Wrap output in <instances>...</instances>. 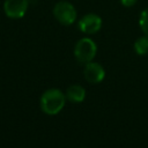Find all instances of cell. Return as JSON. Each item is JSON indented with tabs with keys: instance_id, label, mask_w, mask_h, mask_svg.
<instances>
[{
	"instance_id": "1",
	"label": "cell",
	"mask_w": 148,
	"mask_h": 148,
	"mask_svg": "<svg viewBox=\"0 0 148 148\" xmlns=\"http://www.w3.org/2000/svg\"><path fill=\"white\" fill-rule=\"evenodd\" d=\"M66 96L59 89H49L40 97V108L46 114L59 113L65 105Z\"/></svg>"
},
{
	"instance_id": "2",
	"label": "cell",
	"mask_w": 148,
	"mask_h": 148,
	"mask_svg": "<svg viewBox=\"0 0 148 148\" xmlns=\"http://www.w3.org/2000/svg\"><path fill=\"white\" fill-rule=\"evenodd\" d=\"M97 52V46L95 42L90 38H81L74 47V56L77 61L82 64L90 62Z\"/></svg>"
},
{
	"instance_id": "3",
	"label": "cell",
	"mask_w": 148,
	"mask_h": 148,
	"mask_svg": "<svg viewBox=\"0 0 148 148\" xmlns=\"http://www.w3.org/2000/svg\"><path fill=\"white\" fill-rule=\"evenodd\" d=\"M53 15L64 25H71L76 21L77 13L75 7L68 1H59L53 7Z\"/></svg>"
},
{
	"instance_id": "4",
	"label": "cell",
	"mask_w": 148,
	"mask_h": 148,
	"mask_svg": "<svg viewBox=\"0 0 148 148\" xmlns=\"http://www.w3.org/2000/svg\"><path fill=\"white\" fill-rule=\"evenodd\" d=\"M29 0H5L3 10L10 18H21L27 13Z\"/></svg>"
},
{
	"instance_id": "5",
	"label": "cell",
	"mask_w": 148,
	"mask_h": 148,
	"mask_svg": "<svg viewBox=\"0 0 148 148\" xmlns=\"http://www.w3.org/2000/svg\"><path fill=\"white\" fill-rule=\"evenodd\" d=\"M102 27V18L96 14H86L79 21V29L87 35L96 34Z\"/></svg>"
},
{
	"instance_id": "6",
	"label": "cell",
	"mask_w": 148,
	"mask_h": 148,
	"mask_svg": "<svg viewBox=\"0 0 148 148\" xmlns=\"http://www.w3.org/2000/svg\"><path fill=\"white\" fill-rule=\"evenodd\" d=\"M83 75L89 83H99L105 76V71L102 65L90 61L86 64L83 69Z\"/></svg>"
},
{
	"instance_id": "7",
	"label": "cell",
	"mask_w": 148,
	"mask_h": 148,
	"mask_svg": "<svg viewBox=\"0 0 148 148\" xmlns=\"http://www.w3.org/2000/svg\"><path fill=\"white\" fill-rule=\"evenodd\" d=\"M86 97V90L79 84L71 86L66 91V98L72 103H81Z\"/></svg>"
},
{
	"instance_id": "8",
	"label": "cell",
	"mask_w": 148,
	"mask_h": 148,
	"mask_svg": "<svg viewBox=\"0 0 148 148\" xmlns=\"http://www.w3.org/2000/svg\"><path fill=\"white\" fill-rule=\"evenodd\" d=\"M134 49H135V52L140 56L147 54L148 53V36L145 35L138 38L134 43Z\"/></svg>"
},
{
	"instance_id": "9",
	"label": "cell",
	"mask_w": 148,
	"mask_h": 148,
	"mask_svg": "<svg viewBox=\"0 0 148 148\" xmlns=\"http://www.w3.org/2000/svg\"><path fill=\"white\" fill-rule=\"evenodd\" d=\"M139 24L141 30L143 31V34L146 36H148V8L143 9L140 14V18H139Z\"/></svg>"
},
{
	"instance_id": "10",
	"label": "cell",
	"mask_w": 148,
	"mask_h": 148,
	"mask_svg": "<svg viewBox=\"0 0 148 148\" xmlns=\"http://www.w3.org/2000/svg\"><path fill=\"white\" fill-rule=\"evenodd\" d=\"M136 1H138V0H120V2H121L125 7H131V6H133Z\"/></svg>"
}]
</instances>
